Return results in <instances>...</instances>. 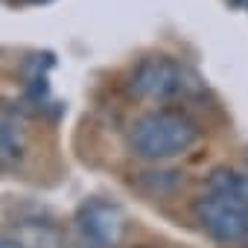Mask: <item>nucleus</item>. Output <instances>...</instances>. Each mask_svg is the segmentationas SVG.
<instances>
[{
	"label": "nucleus",
	"mask_w": 248,
	"mask_h": 248,
	"mask_svg": "<svg viewBox=\"0 0 248 248\" xmlns=\"http://www.w3.org/2000/svg\"><path fill=\"white\" fill-rule=\"evenodd\" d=\"M199 143V126L181 111L158 108L138 117L129 129V149L143 161H172Z\"/></svg>",
	"instance_id": "f257e3e1"
},
{
	"label": "nucleus",
	"mask_w": 248,
	"mask_h": 248,
	"mask_svg": "<svg viewBox=\"0 0 248 248\" xmlns=\"http://www.w3.org/2000/svg\"><path fill=\"white\" fill-rule=\"evenodd\" d=\"M193 88H196L193 73L167 56L143 59L129 76V91L138 99H152V102H172L178 96H187Z\"/></svg>",
	"instance_id": "7ed1b4c3"
},
{
	"label": "nucleus",
	"mask_w": 248,
	"mask_h": 248,
	"mask_svg": "<svg viewBox=\"0 0 248 248\" xmlns=\"http://www.w3.org/2000/svg\"><path fill=\"white\" fill-rule=\"evenodd\" d=\"M123 236V210L111 202L91 199L76 213V239L85 248H114Z\"/></svg>",
	"instance_id": "20e7f679"
},
{
	"label": "nucleus",
	"mask_w": 248,
	"mask_h": 248,
	"mask_svg": "<svg viewBox=\"0 0 248 248\" xmlns=\"http://www.w3.org/2000/svg\"><path fill=\"white\" fill-rule=\"evenodd\" d=\"M196 222L216 242H242L248 239V202L222 190H204L193 204Z\"/></svg>",
	"instance_id": "f03ea898"
},
{
	"label": "nucleus",
	"mask_w": 248,
	"mask_h": 248,
	"mask_svg": "<svg viewBox=\"0 0 248 248\" xmlns=\"http://www.w3.org/2000/svg\"><path fill=\"white\" fill-rule=\"evenodd\" d=\"M24 161V140L18 135V129L12 123L0 120V170L9 172V170H18Z\"/></svg>",
	"instance_id": "39448f33"
},
{
	"label": "nucleus",
	"mask_w": 248,
	"mask_h": 248,
	"mask_svg": "<svg viewBox=\"0 0 248 248\" xmlns=\"http://www.w3.org/2000/svg\"><path fill=\"white\" fill-rule=\"evenodd\" d=\"M236 6H239V9H245V12H248V0H236Z\"/></svg>",
	"instance_id": "1a4fd4ad"
},
{
	"label": "nucleus",
	"mask_w": 248,
	"mask_h": 248,
	"mask_svg": "<svg viewBox=\"0 0 248 248\" xmlns=\"http://www.w3.org/2000/svg\"><path fill=\"white\" fill-rule=\"evenodd\" d=\"M207 190H222V193H231V196H239V199L248 202V172H239V170H231V167H219V170L210 172Z\"/></svg>",
	"instance_id": "423d86ee"
},
{
	"label": "nucleus",
	"mask_w": 248,
	"mask_h": 248,
	"mask_svg": "<svg viewBox=\"0 0 248 248\" xmlns=\"http://www.w3.org/2000/svg\"><path fill=\"white\" fill-rule=\"evenodd\" d=\"M0 248H24V245L15 242V239H9V236H0Z\"/></svg>",
	"instance_id": "0eeeda50"
},
{
	"label": "nucleus",
	"mask_w": 248,
	"mask_h": 248,
	"mask_svg": "<svg viewBox=\"0 0 248 248\" xmlns=\"http://www.w3.org/2000/svg\"><path fill=\"white\" fill-rule=\"evenodd\" d=\"M15 3H27V6H44V3H53V0H15Z\"/></svg>",
	"instance_id": "6e6552de"
}]
</instances>
